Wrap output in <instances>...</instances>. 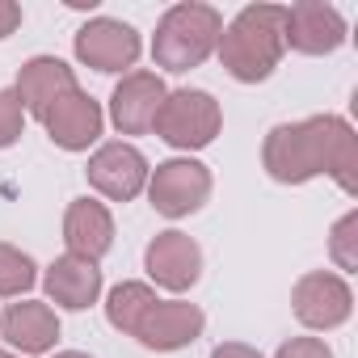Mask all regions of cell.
<instances>
[{
    "label": "cell",
    "instance_id": "cell-1",
    "mask_svg": "<svg viewBox=\"0 0 358 358\" xmlns=\"http://www.w3.org/2000/svg\"><path fill=\"white\" fill-rule=\"evenodd\" d=\"M262 169L278 186H303L324 173L345 194H358V135L341 114L278 122L262 143Z\"/></svg>",
    "mask_w": 358,
    "mask_h": 358
},
{
    "label": "cell",
    "instance_id": "cell-2",
    "mask_svg": "<svg viewBox=\"0 0 358 358\" xmlns=\"http://www.w3.org/2000/svg\"><path fill=\"white\" fill-rule=\"evenodd\" d=\"M282 22H287V9L282 5H245L220 34V64L232 80L241 85H257L266 80L287 43H282Z\"/></svg>",
    "mask_w": 358,
    "mask_h": 358
},
{
    "label": "cell",
    "instance_id": "cell-3",
    "mask_svg": "<svg viewBox=\"0 0 358 358\" xmlns=\"http://www.w3.org/2000/svg\"><path fill=\"white\" fill-rule=\"evenodd\" d=\"M224 34V17L211 5H199V0H186V5L164 9V17L156 22L152 34V59L164 72H190L203 68L211 59V51L220 47Z\"/></svg>",
    "mask_w": 358,
    "mask_h": 358
},
{
    "label": "cell",
    "instance_id": "cell-4",
    "mask_svg": "<svg viewBox=\"0 0 358 358\" xmlns=\"http://www.w3.org/2000/svg\"><path fill=\"white\" fill-rule=\"evenodd\" d=\"M220 127H224V110L207 89L164 93V101L156 110V122H152V131L177 152H199V148L215 143Z\"/></svg>",
    "mask_w": 358,
    "mask_h": 358
},
{
    "label": "cell",
    "instance_id": "cell-5",
    "mask_svg": "<svg viewBox=\"0 0 358 358\" xmlns=\"http://www.w3.org/2000/svg\"><path fill=\"white\" fill-rule=\"evenodd\" d=\"M211 169L194 156H173V160H160L152 173H148V203L156 215L164 220H186L194 211L207 207L211 199Z\"/></svg>",
    "mask_w": 358,
    "mask_h": 358
},
{
    "label": "cell",
    "instance_id": "cell-6",
    "mask_svg": "<svg viewBox=\"0 0 358 358\" xmlns=\"http://www.w3.org/2000/svg\"><path fill=\"white\" fill-rule=\"evenodd\" d=\"M148 160H143V152L135 148V143H127V139H110V143H101L93 156H89V164H85V177H89V186L101 194V199H110V203H131V199H139L143 190H148Z\"/></svg>",
    "mask_w": 358,
    "mask_h": 358
},
{
    "label": "cell",
    "instance_id": "cell-7",
    "mask_svg": "<svg viewBox=\"0 0 358 358\" xmlns=\"http://www.w3.org/2000/svg\"><path fill=\"white\" fill-rule=\"evenodd\" d=\"M291 312L303 329H316V333H329V329H341L354 312V291L341 274L333 270H312L295 282L291 291Z\"/></svg>",
    "mask_w": 358,
    "mask_h": 358
},
{
    "label": "cell",
    "instance_id": "cell-8",
    "mask_svg": "<svg viewBox=\"0 0 358 358\" xmlns=\"http://www.w3.org/2000/svg\"><path fill=\"white\" fill-rule=\"evenodd\" d=\"M72 51H76V59H80L85 68L110 76V72L135 68L143 43H139V30H135V26L114 22V17H93V22H85V26L76 30Z\"/></svg>",
    "mask_w": 358,
    "mask_h": 358
},
{
    "label": "cell",
    "instance_id": "cell-9",
    "mask_svg": "<svg viewBox=\"0 0 358 358\" xmlns=\"http://www.w3.org/2000/svg\"><path fill=\"white\" fill-rule=\"evenodd\" d=\"M143 270H148V278L156 287L182 295V291H190L203 278V249H199L194 236L177 232V228L156 232L148 241V249H143Z\"/></svg>",
    "mask_w": 358,
    "mask_h": 358
},
{
    "label": "cell",
    "instance_id": "cell-10",
    "mask_svg": "<svg viewBox=\"0 0 358 358\" xmlns=\"http://www.w3.org/2000/svg\"><path fill=\"white\" fill-rule=\"evenodd\" d=\"M207 329V316L199 303H186V299H156L143 320L135 324V337L143 350H156V354H173V350H186L203 337Z\"/></svg>",
    "mask_w": 358,
    "mask_h": 358
},
{
    "label": "cell",
    "instance_id": "cell-11",
    "mask_svg": "<svg viewBox=\"0 0 358 358\" xmlns=\"http://www.w3.org/2000/svg\"><path fill=\"white\" fill-rule=\"evenodd\" d=\"M282 43L299 55H333L345 43V17L324 0H299L287 9Z\"/></svg>",
    "mask_w": 358,
    "mask_h": 358
},
{
    "label": "cell",
    "instance_id": "cell-12",
    "mask_svg": "<svg viewBox=\"0 0 358 358\" xmlns=\"http://www.w3.org/2000/svg\"><path fill=\"white\" fill-rule=\"evenodd\" d=\"M164 93L169 89H164V80L156 72H148V68L127 72L110 93V122L118 127V135H148Z\"/></svg>",
    "mask_w": 358,
    "mask_h": 358
},
{
    "label": "cell",
    "instance_id": "cell-13",
    "mask_svg": "<svg viewBox=\"0 0 358 358\" xmlns=\"http://www.w3.org/2000/svg\"><path fill=\"white\" fill-rule=\"evenodd\" d=\"M43 127H47V135H51L55 148H64V152H89V143L101 139L106 114H101V106L85 89H72V93H64L43 114Z\"/></svg>",
    "mask_w": 358,
    "mask_h": 358
},
{
    "label": "cell",
    "instance_id": "cell-14",
    "mask_svg": "<svg viewBox=\"0 0 358 358\" xmlns=\"http://www.w3.org/2000/svg\"><path fill=\"white\" fill-rule=\"evenodd\" d=\"M64 245L72 257L101 262L114 249V215L97 199H72L64 211Z\"/></svg>",
    "mask_w": 358,
    "mask_h": 358
},
{
    "label": "cell",
    "instance_id": "cell-15",
    "mask_svg": "<svg viewBox=\"0 0 358 358\" xmlns=\"http://www.w3.org/2000/svg\"><path fill=\"white\" fill-rule=\"evenodd\" d=\"M72 89H80L76 85V72L64 64V59H55V55H34V59H26L22 64V72H17V85H13V93L22 97V110H30L34 118H43L64 93H72Z\"/></svg>",
    "mask_w": 358,
    "mask_h": 358
},
{
    "label": "cell",
    "instance_id": "cell-16",
    "mask_svg": "<svg viewBox=\"0 0 358 358\" xmlns=\"http://www.w3.org/2000/svg\"><path fill=\"white\" fill-rule=\"evenodd\" d=\"M43 287H47V299L55 308H68V312H85L101 299V270L97 262H85V257H55L43 274Z\"/></svg>",
    "mask_w": 358,
    "mask_h": 358
},
{
    "label": "cell",
    "instance_id": "cell-17",
    "mask_svg": "<svg viewBox=\"0 0 358 358\" xmlns=\"http://www.w3.org/2000/svg\"><path fill=\"white\" fill-rule=\"evenodd\" d=\"M0 337L22 354H47L59 341V316H55V308H47L38 299L9 303L5 316H0Z\"/></svg>",
    "mask_w": 358,
    "mask_h": 358
},
{
    "label": "cell",
    "instance_id": "cell-18",
    "mask_svg": "<svg viewBox=\"0 0 358 358\" xmlns=\"http://www.w3.org/2000/svg\"><path fill=\"white\" fill-rule=\"evenodd\" d=\"M152 303H156V291L148 282H118L110 291V299H106V320H110V329L135 337V324L143 320V312Z\"/></svg>",
    "mask_w": 358,
    "mask_h": 358
},
{
    "label": "cell",
    "instance_id": "cell-19",
    "mask_svg": "<svg viewBox=\"0 0 358 358\" xmlns=\"http://www.w3.org/2000/svg\"><path fill=\"white\" fill-rule=\"evenodd\" d=\"M34 282H38L34 257L22 253L17 245H5V241H0V295H5V299H17V295H26Z\"/></svg>",
    "mask_w": 358,
    "mask_h": 358
},
{
    "label": "cell",
    "instance_id": "cell-20",
    "mask_svg": "<svg viewBox=\"0 0 358 358\" xmlns=\"http://www.w3.org/2000/svg\"><path fill=\"white\" fill-rule=\"evenodd\" d=\"M329 257L341 274L358 270V211H345L329 232Z\"/></svg>",
    "mask_w": 358,
    "mask_h": 358
},
{
    "label": "cell",
    "instance_id": "cell-21",
    "mask_svg": "<svg viewBox=\"0 0 358 358\" xmlns=\"http://www.w3.org/2000/svg\"><path fill=\"white\" fill-rule=\"evenodd\" d=\"M26 131V110L13 89H0V148H13Z\"/></svg>",
    "mask_w": 358,
    "mask_h": 358
},
{
    "label": "cell",
    "instance_id": "cell-22",
    "mask_svg": "<svg viewBox=\"0 0 358 358\" xmlns=\"http://www.w3.org/2000/svg\"><path fill=\"white\" fill-rule=\"evenodd\" d=\"M274 358H333V350L320 341V337H291L278 345Z\"/></svg>",
    "mask_w": 358,
    "mask_h": 358
},
{
    "label": "cell",
    "instance_id": "cell-23",
    "mask_svg": "<svg viewBox=\"0 0 358 358\" xmlns=\"http://www.w3.org/2000/svg\"><path fill=\"white\" fill-rule=\"evenodd\" d=\"M17 26H22V5H13V0H0V38H9Z\"/></svg>",
    "mask_w": 358,
    "mask_h": 358
},
{
    "label": "cell",
    "instance_id": "cell-24",
    "mask_svg": "<svg viewBox=\"0 0 358 358\" xmlns=\"http://www.w3.org/2000/svg\"><path fill=\"white\" fill-rule=\"evenodd\" d=\"M211 358H262V350H253V345H245V341H220V345L211 350Z\"/></svg>",
    "mask_w": 358,
    "mask_h": 358
},
{
    "label": "cell",
    "instance_id": "cell-25",
    "mask_svg": "<svg viewBox=\"0 0 358 358\" xmlns=\"http://www.w3.org/2000/svg\"><path fill=\"white\" fill-rule=\"evenodd\" d=\"M51 358H89L85 350H59V354H51Z\"/></svg>",
    "mask_w": 358,
    "mask_h": 358
},
{
    "label": "cell",
    "instance_id": "cell-26",
    "mask_svg": "<svg viewBox=\"0 0 358 358\" xmlns=\"http://www.w3.org/2000/svg\"><path fill=\"white\" fill-rule=\"evenodd\" d=\"M0 358H17V354H9V350H0Z\"/></svg>",
    "mask_w": 358,
    "mask_h": 358
}]
</instances>
